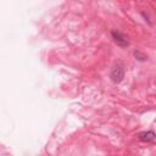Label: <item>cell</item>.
I'll return each mask as SVG.
<instances>
[{
    "mask_svg": "<svg viewBox=\"0 0 156 156\" xmlns=\"http://www.w3.org/2000/svg\"><path fill=\"white\" fill-rule=\"evenodd\" d=\"M111 35H112L113 41H115L118 46H121V48H127V46L129 45V39H128V37H127L124 33H122V32L115 29V30L111 32Z\"/></svg>",
    "mask_w": 156,
    "mask_h": 156,
    "instance_id": "1",
    "label": "cell"
},
{
    "mask_svg": "<svg viewBox=\"0 0 156 156\" xmlns=\"http://www.w3.org/2000/svg\"><path fill=\"white\" fill-rule=\"evenodd\" d=\"M110 77L112 79L113 83H119L122 82V79L124 78V69H123V66L121 63H117L112 67L111 69V73H110Z\"/></svg>",
    "mask_w": 156,
    "mask_h": 156,
    "instance_id": "2",
    "label": "cell"
},
{
    "mask_svg": "<svg viewBox=\"0 0 156 156\" xmlns=\"http://www.w3.org/2000/svg\"><path fill=\"white\" fill-rule=\"evenodd\" d=\"M138 138L139 140L141 141H152L155 138H156V134L152 132V130H147V132H141L138 134Z\"/></svg>",
    "mask_w": 156,
    "mask_h": 156,
    "instance_id": "3",
    "label": "cell"
},
{
    "mask_svg": "<svg viewBox=\"0 0 156 156\" xmlns=\"http://www.w3.org/2000/svg\"><path fill=\"white\" fill-rule=\"evenodd\" d=\"M134 56H135V57H138V60H139V61H144V60L146 58V57H145L144 55H141L139 51H135V52H134Z\"/></svg>",
    "mask_w": 156,
    "mask_h": 156,
    "instance_id": "4",
    "label": "cell"
}]
</instances>
